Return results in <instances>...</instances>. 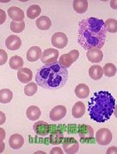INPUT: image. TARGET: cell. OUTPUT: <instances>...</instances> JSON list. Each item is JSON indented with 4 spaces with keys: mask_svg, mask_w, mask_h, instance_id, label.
Segmentation results:
<instances>
[{
    "mask_svg": "<svg viewBox=\"0 0 117 154\" xmlns=\"http://www.w3.org/2000/svg\"><path fill=\"white\" fill-rule=\"evenodd\" d=\"M106 25L102 20L94 17L82 20L78 27V44L86 50L102 48L106 38Z\"/></svg>",
    "mask_w": 117,
    "mask_h": 154,
    "instance_id": "obj_1",
    "label": "cell"
},
{
    "mask_svg": "<svg viewBox=\"0 0 117 154\" xmlns=\"http://www.w3.org/2000/svg\"><path fill=\"white\" fill-rule=\"evenodd\" d=\"M68 80V70L58 62L45 64L35 74L38 85L45 89L57 90L66 85Z\"/></svg>",
    "mask_w": 117,
    "mask_h": 154,
    "instance_id": "obj_2",
    "label": "cell"
},
{
    "mask_svg": "<svg viewBox=\"0 0 117 154\" xmlns=\"http://www.w3.org/2000/svg\"><path fill=\"white\" fill-rule=\"evenodd\" d=\"M115 109V98L107 91L94 92L88 102L90 117L97 123H104L109 120Z\"/></svg>",
    "mask_w": 117,
    "mask_h": 154,
    "instance_id": "obj_3",
    "label": "cell"
},
{
    "mask_svg": "<svg viewBox=\"0 0 117 154\" xmlns=\"http://www.w3.org/2000/svg\"><path fill=\"white\" fill-rule=\"evenodd\" d=\"M78 57H79V51L74 49L70 51L69 53L62 54L59 58L58 63L62 66H64L65 68H67V67H70L77 60Z\"/></svg>",
    "mask_w": 117,
    "mask_h": 154,
    "instance_id": "obj_4",
    "label": "cell"
},
{
    "mask_svg": "<svg viewBox=\"0 0 117 154\" xmlns=\"http://www.w3.org/2000/svg\"><path fill=\"white\" fill-rule=\"evenodd\" d=\"M96 142L101 146H106L111 143L112 135L108 128H101L96 132Z\"/></svg>",
    "mask_w": 117,
    "mask_h": 154,
    "instance_id": "obj_5",
    "label": "cell"
},
{
    "mask_svg": "<svg viewBox=\"0 0 117 154\" xmlns=\"http://www.w3.org/2000/svg\"><path fill=\"white\" fill-rule=\"evenodd\" d=\"M59 52L56 49H45L43 53H41V60L45 64H50L56 62L58 58Z\"/></svg>",
    "mask_w": 117,
    "mask_h": 154,
    "instance_id": "obj_6",
    "label": "cell"
},
{
    "mask_svg": "<svg viewBox=\"0 0 117 154\" xmlns=\"http://www.w3.org/2000/svg\"><path fill=\"white\" fill-rule=\"evenodd\" d=\"M52 44L58 49H63L68 44V38L62 32H56L52 37Z\"/></svg>",
    "mask_w": 117,
    "mask_h": 154,
    "instance_id": "obj_7",
    "label": "cell"
},
{
    "mask_svg": "<svg viewBox=\"0 0 117 154\" xmlns=\"http://www.w3.org/2000/svg\"><path fill=\"white\" fill-rule=\"evenodd\" d=\"M62 146L65 152L68 154L76 153L79 150V143L74 138H68L65 139L62 143Z\"/></svg>",
    "mask_w": 117,
    "mask_h": 154,
    "instance_id": "obj_8",
    "label": "cell"
},
{
    "mask_svg": "<svg viewBox=\"0 0 117 154\" xmlns=\"http://www.w3.org/2000/svg\"><path fill=\"white\" fill-rule=\"evenodd\" d=\"M66 114V108L64 106L58 105L55 106L50 112L49 117L52 121H58L64 118Z\"/></svg>",
    "mask_w": 117,
    "mask_h": 154,
    "instance_id": "obj_9",
    "label": "cell"
},
{
    "mask_svg": "<svg viewBox=\"0 0 117 154\" xmlns=\"http://www.w3.org/2000/svg\"><path fill=\"white\" fill-rule=\"evenodd\" d=\"M87 57L88 60L92 63H98L103 59V53L100 49H91L88 50Z\"/></svg>",
    "mask_w": 117,
    "mask_h": 154,
    "instance_id": "obj_10",
    "label": "cell"
},
{
    "mask_svg": "<svg viewBox=\"0 0 117 154\" xmlns=\"http://www.w3.org/2000/svg\"><path fill=\"white\" fill-rule=\"evenodd\" d=\"M33 128L34 132L37 135H41V136H45L49 134V131H50V125L43 121L36 122L34 125Z\"/></svg>",
    "mask_w": 117,
    "mask_h": 154,
    "instance_id": "obj_11",
    "label": "cell"
},
{
    "mask_svg": "<svg viewBox=\"0 0 117 154\" xmlns=\"http://www.w3.org/2000/svg\"><path fill=\"white\" fill-rule=\"evenodd\" d=\"M8 15L14 21L20 22L24 19V13L23 10L16 6H12L8 9Z\"/></svg>",
    "mask_w": 117,
    "mask_h": 154,
    "instance_id": "obj_12",
    "label": "cell"
},
{
    "mask_svg": "<svg viewBox=\"0 0 117 154\" xmlns=\"http://www.w3.org/2000/svg\"><path fill=\"white\" fill-rule=\"evenodd\" d=\"M21 39L16 35H10L6 40V46L10 50H17L21 46Z\"/></svg>",
    "mask_w": 117,
    "mask_h": 154,
    "instance_id": "obj_13",
    "label": "cell"
},
{
    "mask_svg": "<svg viewBox=\"0 0 117 154\" xmlns=\"http://www.w3.org/2000/svg\"><path fill=\"white\" fill-rule=\"evenodd\" d=\"M10 146L14 149H19L24 144V139L19 134H14L10 137L9 139Z\"/></svg>",
    "mask_w": 117,
    "mask_h": 154,
    "instance_id": "obj_14",
    "label": "cell"
},
{
    "mask_svg": "<svg viewBox=\"0 0 117 154\" xmlns=\"http://www.w3.org/2000/svg\"><path fill=\"white\" fill-rule=\"evenodd\" d=\"M33 74L29 68H20L17 72V78L19 81L22 83L27 84L29 83L32 79Z\"/></svg>",
    "mask_w": 117,
    "mask_h": 154,
    "instance_id": "obj_15",
    "label": "cell"
},
{
    "mask_svg": "<svg viewBox=\"0 0 117 154\" xmlns=\"http://www.w3.org/2000/svg\"><path fill=\"white\" fill-rule=\"evenodd\" d=\"M79 136L82 139H92L94 137V130L90 125H81L78 131Z\"/></svg>",
    "mask_w": 117,
    "mask_h": 154,
    "instance_id": "obj_16",
    "label": "cell"
},
{
    "mask_svg": "<svg viewBox=\"0 0 117 154\" xmlns=\"http://www.w3.org/2000/svg\"><path fill=\"white\" fill-rule=\"evenodd\" d=\"M41 50L38 46H32L27 53V59L29 62H35L41 58Z\"/></svg>",
    "mask_w": 117,
    "mask_h": 154,
    "instance_id": "obj_17",
    "label": "cell"
},
{
    "mask_svg": "<svg viewBox=\"0 0 117 154\" xmlns=\"http://www.w3.org/2000/svg\"><path fill=\"white\" fill-rule=\"evenodd\" d=\"M36 26L39 30L46 31L49 30L52 26V20L46 16H41L36 20Z\"/></svg>",
    "mask_w": 117,
    "mask_h": 154,
    "instance_id": "obj_18",
    "label": "cell"
},
{
    "mask_svg": "<svg viewBox=\"0 0 117 154\" xmlns=\"http://www.w3.org/2000/svg\"><path fill=\"white\" fill-rule=\"evenodd\" d=\"M103 75V70L100 65H92L89 68V76L94 81L100 80Z\"/></svg>",
    "mask_w": 117,
    "mask_h": 154,
    "instance_id": "obj_19",
    "label": "cell"
},
{
    "mask_svg": "<svg viewBox=\"0 0 117 154\" xmlns=\"http://www.w3.org/2000/svg\"><path fill=\"white\" fill-rule=\"evenodd\" d=\"M75 94L79 99H86L90 94L89 87L85 84L77 85L75 88Z\"/></svg>",
    "mask_w": 117,
    "mask_h": 154,
    "instance_id": "obj_20",
    "label": "cell"
},
{
    "mask_svg": "<svg viewBox=\"0 0 117 154\" xmlns=\"http://www.w3.org/2000/svg\"><path fill=\"white\" fill-rule=\"evenodd\" d=\"M85 113V105L82 102H77L72 108L73 117L75 118H80Z\"/></svg>",
    "mask_w": 117,
    "mask_h": 154,
    "instance_id": "obj_21",
    "label": "cell"
},
{
    "mask_svg": "<svg viewBox=\"0 0 117 154\" xmlns=\"http://www.w3.org/2000/svg\"><path fill=\"white\" fill-rule=\"evenodd\" d=\"M26 114L30 121H37L41 117V110L36 106H31L27 108Z\"/></svg>",
    "mask_w": 117,
    "mask_h": 154,
    "instance_id": "obj_22",
    "label": "cell"
},
{
    "mask_svg": "<svg viewBox=\"0 0 117 154\" xmlns=\"http://www.w3.org/2000/svg\"><path fill=\"white\" fill-rule=\"evenodd\" d=\"M73 7L78 14H84L88 10V2L87 0H75L73 2Z\"/></svg>",
    "mask_w": 117,
    "mask_h": 154,
    "instance_id": "obj_23",
    "label": "cell"
},
{
    "mask_svg": "<svg viewBox=\"0 0 117 154\" xmlns=\"http://www.w3.org/2000/svg\"><path fill=\"white\" fill-rule=\"evenodd\" d=\"M13 92L8 88H3L0 90V103L3 104L9 103L13 100Z\"/></svg>",
    "mask_w": 117,
    "mask_h": 154,
    "instance_id": "obj_24",
    "label": "cell"
},
{
    "mask_svg": "<svg viewBox=\"0 0 117 154\" xmlns=\"http://www.w3.org/2000/svg\"><path fill=\"white\" fill-rule=\"evenodd\" d=\"M41 9L40 6H38V5H32L27 10V17L31 20L35 19L41 14Z\"/></svg>",
    "mask_w": 117,
    "mask_h": 154,
    "instance_id": "obj_25",
    "label": "cell"
},
{
    "mask_svg": "<svg viewBox=\"0 0 117 154\" xmlns=\"http://www.w3.org/2000/svg\"><path fill=\"white\" fill-rule=\"evenodd\" d=\"M9 63H10V66L13 70H19V69L22 68V66H23V60L20 57L14 56L10 58Z\"/></svg>",
    "mask_w": 117,
    "mask_h": 154,
    "instance_id": "obj_26",
    "label": "cell"
},
{
    "mask_svg": "<svg viewBox=\"0 0 117 154\" xmlns=\"http://www.w3.org/2000/svg\"><path fill=\"white\" fill-rule=\"evenodd\" d=\"M102 70H103V73L105 74V76L111 78V77L114 76L116 73V66L113 64V63H106L104 66Z\"/></svg>",
    "mask_w": 117,
    "mask_h": 154,
    "instance_id": "obj_27",
    "label": "cell"
},
{
    "mask_svg": "<svg viewBox=\"0 0 117 154\" xmlns=\"http://www.w3.org/2000/svg\"><path fill=\"white\" fill-rule=\"evenodd\" d=\"M63 134L60 131H56L50 135V143L52 145H58L62 143Z\"/></svg>",
    "mask_w": 117,
    "mask_h": 154,
    "instance_id": "obj_28",
    "label": "cell"
},
{
    "mask_svg": "<svg viewBox=\"0 0 117 154\" xmlns=\"http://www.w3.org/2000/svg\"><path fill=\"white\" fill-rule=\"evenodd\" d=\"M25 28V22L12 21L10 23V30L14 33H20Z\"/></svg>",
    "mask_w": 117,
    "mask_h": 154,
    "instance_id": "obj_29",
    "label": "cell"
},
{
    "mask_svg": "<svg viewBox=\"0 0 117 154\" xmlns=\"http://www.w3.org/2000/svg\"><path fill=\"white\" fill-rule=\"evenodd\" d=\"M38 92V85L31 82L27 84L24 88V93L27 96H33Z\"/></svg>",
    "mask_w": 117,
    "mask_h": 154,
    "instance_id": "obj_30",
    "label": "cell"
},
{
    "mask_svg": "<svg viewBox=\"0 0 117 154\" xmlns=\"http://www.w3.org/2000/svg\"><path fill=\"white\" fill-rule=\"evenodd\" d=\"M106 25V29L107 31L110 33H116L117 31V21L116 20L112 19V18H109V19L105 22Z\"/></svg>",
    "mask_w": 117,
    "mask_h": 154,
    "instance_id": "obj_31",
    "label": "cell"
},
{
    "mask_svg": "<svg viewBox=\"0 0 117 154\" xmlns=\"http://www.w3.org/2000/svg\"><path fill=\"white\" fill-rule=\"evenodd\" d=\"M8 59V54L3 49H0V66L4 65Z\"/></svg>",
    "mask_w": 117,
    "mask_h": 154,
    "instance_id": "obj_32",
    "label": "cell"
},
{
    "mask_svg": "<svg viewBox=\"0 0 117 154\" xmlns=\"http://www.w3.org/2000/svg\"><path fill=\"white\" fill-rule=\"evenodd\" d=\"M6 20V12L4 11L3 10L0 9V25H2L5 23Z\"/></svg>",
    "mask_w": 117,
    "mask_h": 154,
    "instance_id": "obj_33",
    "label": "cell"
},
{
    "mask_svg": "<svg viewBox=\"0 0 117 154\" xmlns=\"http://www.w3.org/2000/svg\"><path fill=\"white\" fill-rule=\"evenodd\" d=\"M62 154L63 153V152H62V149L59 148V147H54V148L51 150L50 152V154Z\"/></svg>",
    "mask_w": 117,
    "mask_h": 154,
    "instance_id": "obj_34",
    "label": "cell"
},
{
    "mask_svg": "<svg viewBox=\"0 0 117 154\" xmlns=\"http://www.w3.org/2000/svg\"><path fill=\"white\" fill-rule=\"evenodd\" d=\"M5 138H6V131L3 128H0V143L3 142Z\"/></svg>",
    "mask_w": 117,
    "mask_h": 154,
    "instance_id": "obj_35",
    "label": "cell"
},
{
    "mask_svg": "<svg viewBox=\"0 0 117 154\" xmlns=\"http://www.w3.org/2000/svg\"><path fill=\"white\" fill-rule=\"evenodd\" d=\"M6 117L5 115V113H2V111H0V125H3L6 122Z\"/></svg>",
    "mask_w": 117,
    "mask_h": 154,
    "instance_id": "obj_36",
    "label": "cell"
},
{
    "mask_svg": "<svg viewBox=\"0 0 117 154\" xmlns=\"http://www.w3.org/2000/svg\"><path fill=\"white\" fill-rule=\"evenodd\" d=\"M4 149H5V143L2 142V143H0V153H2Z\"/></svg>",
    "mask_w": 117,
    "mask_h": 154,
    "instance_id": "obj_37",
    "label": "cell"
}]
</instances>
